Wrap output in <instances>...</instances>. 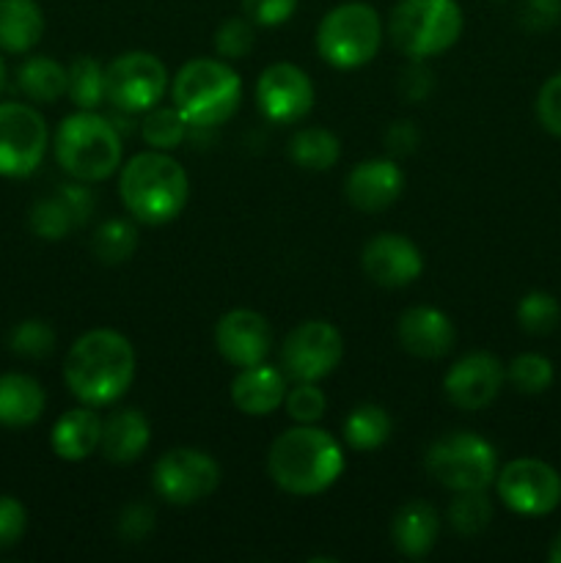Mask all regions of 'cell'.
Returning <instances> with one entry per match:
<instances>
[{"label": "cell", "instance_id": "cell-1", "mask_svg": "<svg viewBox=\"0 0 561 563\" xmlns=\"http://www.w3.org/2000/svg\"><path fill=\"white\" fill-rule=\"evenodd\" d=\"M135 377V350L116 330H88L66 352L64 379L75 399L88 407L119 401Z\"/></svg>", "mask_w": 561, "mask_h": 563}, {"label": "cell", "instance_id": "cell-2", "mask_svg": "<svg viewBox=\"0 0 561 563\" xmlns=\"http://www.w3.org/2000/svg\"><path fill=\"white\" fill-rule=\"evenodd\" d=\"M267 471L275 487L289 495H319L344 473V451L324 429L300 423L275 438L267 454Z\"/></svg>", "mask_w": 561, "mask_h": 563}, {"label": "cell", "instance_id": "cell-3", "mask_svg": "<svg viewBox=\"0 0 561 563\" xmlns=\"http://www.w3.org/2000/svg\"><path fill=\"white\" fill-rule=\"evenodd\" d=\"M119 196L127 212L146 225H165L182 214L190 179L179 159L165 152H141L121 168Z\"/></svg>", "mask_w": 561, "mask_h": 563}, {"label": "cell", "instance_id": "cell-4", "mask_svg": "<svg viewBox=\"0 0 561 563\" xmlns=\"http://www.w3.org/2000/svg\"><path fill=\"white\" fill-rule=\"evenodd\" d=\"M170 93L187 124L218 126L226 124L240 108L242 82L226 60L193 58L176 71Z\"/></svg>", "mask_w": 561, "mask_h": 563}, {"label": "cell", "instance_id": "cell-5", "mask_svg": "<svg viewBox=\"0 0 561 563\" xmlns=\"http://www.w3.org/2000/svg\"><path fill=\"white\" fill-rule=\"evenodd\" d=\"M55 159L77 181H102L121 165V137L105 115L80 110L61 121Z\"/></svg>", "mask_w": 561, "mask_h": 563}, {"label": "cell", "instance_id": "cell-6", "mask_svg": "<svg viewBox=\"0 0 561 563\" xmlns=\"http://www.w3.org/2000/svg\"><path fill=\"white\" fill-rule=\"evenodd\" d=\"M388 33L407 58H432L457 44L462 9L457 0H399L391 9Z\"/></svg>", "mask_w": 561, "mask_h": 563}, {"label": "cell", "instance_id": "cell-7", "mask_svg": "<svg viewBox=\"0 0 561 563\" xmlns=\"http://www.w3.org/2000/svg\"><path fill=\"white\" fill-rule=\"evenodd\" d=\"M383 22L369 3H341L317 27V53L333 69H361L377 55Z\"/></svg>", "mask_w": 561, "mask_h": 563}, {"label": "cell", "instance_id": "cell-8", "mask_svg": "<svg viewBox=\"0 0 561 563\" xmlns=\"http://www.w3.org/2000/svg\"><path fill=\"white\" fill-rule=\"evenodd\" d=\"M429 476L454 493L487 489L498 476V456L484 438L471 432H451L435 440L427 451Z\"/></svg>", "mask_w": 561, "mask_h": 563}, {"label": "cell", "instance_id": "cell-9", "mask_svg": "<svg viewBox=\"0 0 561 563\" xmlns=\"http://www.w3.org/2000/svg\"><path fill=\"white\" fill-rule=\"evenodd\" d=\"M168 91V71L152 53H124L105 66V99L124 113H148Z\"/></svg>", "mask_w": 561, "mask_h": 563}, {"label": "cell", "instance_id": "cell-10", "mask_svg": "<svg viewBox=\"0 0 561 563\" xmlns=\"http://www.w3.org/2000/svg\"><path fill=\"white\" fill-rule=\"evenodd\" d=\"M344 355L341 333L330 322L311 319L292 330L280 344V372L295 383H319L336 372Z\"/></svg>", "mask_w": 561, "mask_h": 563}, {"label": "cell", "instance_id": "cell-11", "mask_svg": "<svg viewBox=\"0 0 561 563\" xmlns=\"http://www.w3.org/2000/svg\"><path fill=\"white\" fill-rule=\"evenodd\" d=\"M47 152V124L36 108L0 102V176L25 179Z\"/></svg>", "mask_w": 561, "mask_h": 563}, {"label": "cell", "instance_id": "cell-12", "mask_svg": "<svg viewBox=\"0 0 561 563\" xmlns=\"http://www.w3.org/2000/svg\"><path fill=\"white\" fill-rule=\"evenodd\" d=\"M498 498L515 515L522 517H544L559 509L561 504V476L548 462L531 460H512L509 465L501 467L495 476Z\"/></svg>", "mask_w": 561, "mask_h": 563}, {"label": "cell", "instance_id": "cell-13", "mask_svg": "<svg viewBox=\"0 0 561 563\" xmlns=\"http://www.w3.org/2000/svg\"><path fill=\"white\" fill-rule=\"evenodd\" d=\"M154 489L174 506H193L209 498L220 484V465L198 449H170L154 465Z\"/></svg>", "mask_w": 561, "mask_h": 563}, {"label": "cell", "instance_id": "cell-14", "mask_svg": "<svg viewBox=\"0 0 561 563\" xmlns=\"http://www.w3.org/2000/svg\"><path fill=\"white\" fill-rule=\"evenodd\" d=\"M258 110L275 124L302 121L314 108V86L306 71L295 64H270L256 82Z\"/></svg>", "mask_w": 561, "mask_h": 563}, {"label": "cell", "instance_id": "cell-15", "mask_svg": "<svg viewBox=\"0 0 561 563\" xmlns=\"http://www.w3.org/2000/svg\"><path fill=\"white\" fill-rule=\"evenodd\" d=\"M504 379L506 372L498 357L490 352H471V355L460 357L446 374V399L465 412L484 410L501 394Z\"/></svg>", "mask_w": 561, "mask_h": 563}, {"label": "cell", "instance_id": "cell-16", "mask_svg": "<svg viewBox=\"0 0 561 563\" xmlns=\"http://www.w3.org/2000/svg\"><path fill=\"white\" fill-rule=\"evenodd\" d=\"M215 346L231 366H258L273 350V330L262 313L237 308L220 317L215 328Z\"/></svg>", "mask_w": 561, "mask_h": 563}, {"label": "cell", "instance_id": "cell-17", "mask_svg": "<svg viewBox=\"0 0 561 563\" xmlns=\"http://www.w3.org/2000/svg\"><path fill=\"white\" fill-rule=\"evenodd\" d=\"M363 273L385 289L410 286L421 275L424 258L413 240L402 234H377L363 247Z\"/></svg>", "mask_w": 561, "mask_h": 563}, {"label": "cell", "instance_id": "cell-18", "mask_svg": "<svg viewBox=\"0 0 561 563\" xmlns=\"http://www.w3.org/2000/svg\"><path fill=\"white\" fill-rule=\"evenodd\" d=\"M405 190V176L394 159H366L350 170L344 196L358 212L377 214L388 209Z\"/></svg>", "mask_w": 561, "mask_h": 563}, {"label": "cell", "instance_id": "cell-19", "mask_svg": "<svg viewBox=\"0 0 561 563\" xmlns=\"http://www.w3.org/2000/svg\"><path fill=\"white\" fill-rule=\"evenodd\" d=\"M396 335H399L402 350L424 357V361L449 355L457 341V330L451 319L443 311L429 306L407 308L399 317V324H396Z\"/></svg>", "mask_w": 561, "mask_h": 563}, {"label": "cell", "instance_id": "cell-20", "mask_svg": "<svg viewBox=\"0 0 561 563\" xmlns=\"http://www.w3.org/2000/svg\"><path fill=\"white\" fill-rule=\"evenodd\" d=\"M286 399V374L275 366L240 368L231 379V401L245 416H270Z\"/></svg>", "mask_w": 561, "mask_h": 563}, {"label": "cell", "instance_id": "cell-21", "mask_svg": "<svg viewBox=\"0 0 561 563\" xmlns=\"http://www.w3.org/2000/svg\"><path fill=\"white\" fill-rule=\"evenodd\" d=\"M148 440H152L148 418L141 410L124 407V410H113L102 421L99 451H102L105 460L116 462V465H127V462H135L146 451Z\"/></svg>", "mask_w": 561, "mask_h": 563}, {"label": "cell", "instance_id": "cell-22", "mask_svg": "<svg viewBox=\"0 0 561 563\" xmlns=\"http://www.w3.org/2000/svg\"><path fill=\"white\" fill-rule=\"evenodd\" d=\"M99 438H102V418L86 405L64 412L55 421L50 443L64 462H82L99 449Z\"/></svg>", "mask_w": 561, "mask_h": 563}, {"label": "cell", "instance_id": "cell-23", "mask_svg": "<svg viewBox=\"0 0 561 563\" xmlns=\"http://www.w3.org/2000/svg\"><path fill=\"white\" fill-rule=\"evenodd\" d=\"M440 522L438 511L424 500H410L396 511L394 522H391V539L394 548L407 559H424L429 550L435 548L438 539Z\"/></svg>", "mask_w": 561, "mask_h": 563}, {"label": "cell", "instance_id": "cell-24", "mask_svg": "<svg viewBox=\"0 0 561 563\" xmlns=\"http://www.w3.org/2000/svg\"><path fill=\"white\" fill-rule=\"evenodd\" d=\"M47 396L28 374H0V427L22 429L42 418Z\"/></svg>", "mask_w": 561, "mask_h": 563}, {"label": "cell", "instance_id": "cell-25", "mask_svg": "<svg viewBox=\"0 0 561 563\" xmlns=\"http://www.w3.org/2000/svg\"><path fill=\"white\" fill-rule=\"evenodd\" d=\"M44 33V14L36 0H0V49L28 53Z\"/></svg>", "mask_w": 561, "mask_h": 563}, {"label": "cell", "instance_id": "cell-26", "mask_svg": "<svg viewBox=\"0 0 561 563\" xmlns=\"http://www.w3.org/2000/svg\"><path fill=\"white\" fill-rule=\"evenodd\" d=\"M16 86L31 102L53 104L61 93H66V69L47 55H31L16 71Z\"/></svg>", "mask_w": 561, "mask_h": 563}, {"label": "cell", "instance_id": "cell-27", "mask_svg": "<svg viewBox=\"0 0 561 563\" xmlns=\"http://www.w3.org/2000/svg\"><path fill=\"white\" fill-rule=\"evenodd\" d=\"M292 163L306 170H330L341 157V143L333 132L322 126H308L300 130L289 143Z\"/></svg>", "mask_w": 561, "mask_h": 563}, {"label": "cell", "instance_id": "cell-28", "mask_svg": "<svg viewBox=\"0 0 561 563\" xmlns=\"http://www.w3.org/2000/svg\"><path fill=\"white\" fill-rule=\"evenodd\" d=\"M391 416L380 405H358L344 418V440L352 451H377L391 438Z\"/></svg>", "mask_w": 561, "mask_h": 563}, {"label": "cell", "instance_id": "cell-29", "mask_svg": "<svg viewBox=\"0 0 561 563\" xmlns=\"http://www.w3.org/2000/svg\"><path fill=\"white\" fill-rule=\"evenodd\" d=\"M66 93L80 110H94L105 99V69L91 55H80L66 69Z\"/></svg>", "mask_w": 561, "mask_h": 563}, {"label": "cell", "instance_id": "cell-30", "mask_svg": "<svg viewBox=\"0 0 561 563\" xmlns=\"http://www.w3.org/2000/svg\"><path fill=\"white\" fill-rule=\"evenodd\" d=\"M187 119L174 108H152L143 119V141L157 152H170L187 137Z\"/></svg>", "mask_w": 561, "mask_h": 563}, {"label": "cell", "instance_id": "cell-31", "mask_svg": "<svg viewBox=\"0 0 561 563\" xmlns=\"http://www.w3.org/2000/svg\"><path fill=\"white\" fill-rule=\"evenodd\" d=\"M138 231L127 220H108L94 234V253L105 264H121L135 253Z\"/></svg>", "mask_w": 561, "mask_h": 563}, {"label": "cell", "instance_id": "cell-32", "mask_svg": "<svg viewBox=\"0 0 561 563\" xmlns=\"http://www.w3.org/2000/svg\"><path fill=\"white\" fill-rule=\"evenodd\" d=\"M517 322L531 335L553 333L561 322L559 300L553 295H548V291H531L517 306Z\"/></svg>", "mask_w": 561, "mask_h": 563}, {"label": "cell", "instance_id": "cell-33", "mask_svg": "<svg viewBox=\"0 0 561 563\" xmlns=\"http://www.w3.org/2000/svg\"><path fill=\"white\" fill-rule=\"evenodd\" d=\"M506 377L515 385L520 394L537 396L544 394L553 383V363L544 355H537V352H526V355H517L515 361L506 368Z\"/></svg>", "mask_w": 561, "mask_h": 563}, {"label": "cell", "instance_id": "cell-34", "mask_svg": "<svg viewBox=\"0 0 561 563\" xmlns=\"http://www.w3.org/2000/svg\"><path fill=\"white\" fill-rule=\"evenodd\" d=\"M449 520L457 533L473 537V533L484 531L490 526V520H493V504L484 498V489L460 493V498H454V504L449 506Z\"/></svg>", "mask_w": 561, "mask_h": 563}, {"label": "cell", "instance_id": "cell-35", "mask_svg": "<svg viewBox=\"0 0 561 563\" xmlns=\"http://www.w3.org/2000/svg\"><path fill=\"white\" fill-rule=\"evenodd\" d=\"M75 225L77 220L72 218V212L66 209V203L61 201L58 196L42 198V201L31 209V229L33 234L42 236V240H64Z\"/></svg>", "mask_w": 561, "mask_h": 563}, {"label": "cell", "instance_id": "cell-36", "mask_svg": "<svg viewBox=\"0 0 561 563\" xmlns=\"http://www.w3.org/2000/svg\"><path fill=\"white\" fill-rule=\"evenodd\" d=\"M11 350L22 357H47L55 350V333L42 319H25L11 330Z\"/></svg>", "mask_w": 561, "mask_h": 563}, {"label": "cell", "instance_id": "cell-37", "mask_svg": "<svg viewBox=\"0 0 561 563\" xmlns=\"http://www.w3.org/2000/svg\"><path fill=\"white\" fill-rule=\"evenodd\" d=\"M284 405H286V412H289L292 421L317 423L319 418L324 416L328 399H324L322 390L317 388V383H297L295 388L286 394Z\"/></svg>", "mask_w": 561, "mask_h": 563}, {"label": "cell", "instance_id": "cell-38", "mask_svg": "<svg viewBox=\"0 0 561 563\" xmlns=\"http://www.w3.org/2000/svg\"><path fill=\"white\" fill-rule=\"evenodd\" d=\"M253 22L245 16H231L215 33V49L223 58H245L253 49Z\"/></svg>", "mask_w": 561, "mask_h": 563}, {"label": "cell", "instance_id": "cell-39", "mask_svg": "<svg viewBox=\"0 0 561 563\" xmlns=\"http://www.w3.org/2000/svg\"><path fill=\"white\" fill-rule=\"evenodd\" d=\"M297 3L300 0H242V11H245V16L253 25L275 27L292 20V14L297 11Z\"/></svg>", "mask_w": 561, "mask_h": 563}, {"label": "cell", "instance_id": "cell-40", "mask_svg": "<svg viewBox=\"0 0 561 563\" xmlns=\"http://www.w3.org/2000/svg\"><path fill=\"white\" fill-rule=\"evenodd\" d=\"M537 119L550 135L561 137V71L548 77L544 86L539 88L537 97Z\"/></svg>", "mask_w": 561, "mask_h": 563}, {"label": "cell", "instance_id": "cell-41", "mask_svg": "<svg viewBox=\"0 0 561 563\" xmlns=\"http://www.w3.org/2000/svg\"><path fill=\"white\" fill-rule=\"evenodd\" d=\"M28 528L25 506L11 495H0V550L14 548Z\"/></svg>", "mask_w": 561, "mask_h": 563}, {"label": "cell", "instance_id": "cell-42", "mask_svg": "<svg viewBox=\"0 0 561 563\" xmlns=\"http://www.w3.org/2000/svg\"><path fill=\"white\" fill-rule=\"evenodd\" d=\"M561 0H526L522 5V22L531 31H548L559 22Z\"/></svg>", "mask_w": 561, "mask_h": 563}, {"label": "cell", "instance_id": "cell-43", "mask_svg": "<svg viewBox=\"0 0 561 563\" xmlns=\"http://www.w3.org/2000/svg\"><path fill=\"white\" fill-rule=\"evenodd\" d=\"M55 196L66 203V209L72 212V218L77 220V225L86 223L94 212V196L86 190V187H77V185H64L58 187Z\"/></svg>", "mask_w": 561, "mask_h": 563}, {"label": "cell", "instance_id": "cell-44", "mask_svg": "<svg viewBox=\"0 0 561 563\" xmlns=\"http://www.w3.org/2000/svg\"><path fill=\"white\" fill-rule=\"evenodd\" d=\"M152 531V509L146 506H130L121 517V533L127 539H141L143 533Z\"/></svg>", "mask_w": 561, "mask_h": 563}, {"label": "cell", "instance_id": "cell-45", "mask_svg": "<svg viewBox=\"0 0 561 563\" xmlns=\"http://www.w3.org/2000/svg\"><path fill=\"white\" fill-rule=\"evenodd\" d=\"M416 141H418L416 130H413V126L407 124V121H399V124H396V126H391L388 148L394 146L396 152H410V148H416Z\"/></svg>", "mask_w": 561, "mask_h": 563}, {"label": "cell", "instance_id": "cell-46", "mask_svg": "<svg viewBox=\"0 0 561 563\" xmlns=\"http://www.w3.org/2000/svg\"><path fill=\"white\" fill-rule=\"evenodd\" d=\"M548 561H550V563H561V531L556 533L553 544H550V550H548Z\"/></svg>", "mask_w": 561, "mask_h": 563}, {"label": "cell", "instance_id": "cell-47", "mask_svg": "<svg viewBox=\"0 0 561 563\" xmlns=\"http://www.w3.org/2000/svg\"><path fill=\"white\" fill-rule=\"evenodd\" d=\"M3 82H6V64L3 58H0V91H3Z\"/></svg>", "mask_w": 561, "mask_h": 563}]
</instances>
